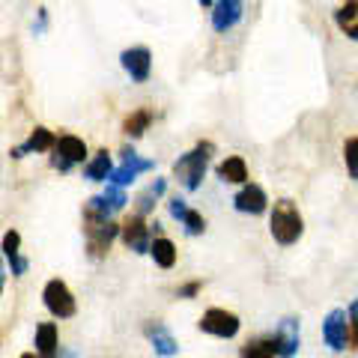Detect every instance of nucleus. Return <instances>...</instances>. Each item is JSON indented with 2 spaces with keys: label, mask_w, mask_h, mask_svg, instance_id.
Here are the masks:
<instances>
[{
  "label": "nucleus",
  "mask_w": 358,
  "mask_h": 358,
  "mask_svg": "<svg viewBox=\"0 0 358 358\" xmlns=\"http://www.w3.org/2000/svg\"><path fill=\"white\" fill-rule=\"evenodd\" d=\"M268 233H272V239L278 245H284V248H289V245H296L301 239L305 221H301V212L289 197H281L272 206V215H268Z\"/></svg>",
  "instance_id": "obj_1"
},
{
  "label": "nucleus",
  "mask_w": 358,
  "mask_h": 358,
  "mask_svg": "<svg viewBox=\"0 0 358 358\" xmlns=\"http://www.w3.org/2000/svg\"><path fill=\"white\" fill-rule=\"evenodd\" d=\"M215 152V143L212 141H200L192 152H185L182 159L173 162V176L176 182L185 188V192H197L200 182L206 176V167H209V159Z\"/></svg>",
  "instance_id": "obj_2"
},
{
  "label": "nucleus",
  "mask_w": 358,
  "mask_h": 358,
  "mask_svg": "<svg viewBox=\"0 0 358 358\" xmlns=\"http://www.w3.org/2000/svg\"><path fill=\"white\" fill-rule=\"evenodd\" d=\"M84 236H87V254L93 260H102L110 251V245L120 236V224H114V218H99L84 212Z\"/></svg>",
  "instance_id": "obj_3"
},
{
  "label": "nucleus",
  "mask_w": 358,
  "mask_h": 358,
  "mask_svg": "<svg viewBox=\"0 0 358 358\" xmlns=\"http://www.w3.org/2000/svg\"><path fill=\"white\" fill-rule=\"evenodd\" d=\"M197 329L203 334H212V338L230 341V338L239 334L242 320H239V313H233L227 308H206L203 317H200V322H197Z\"/></svg>",
  "instance_id": "obj_4"
},
{
  "label": "nucleus",
  "mask_w": 358,
  "mask_h": 358,
  "mask_svg": "<svg viewBox=\"0 0 358 358\" xmlns=\"http://www.w3.org/2000/svg\"><path fill=\"white\" fill-rule=\"evenodd\" d=\"M42 305L48 308V313L54 320H72L78 313V301L72 296V289L66 287L60 278H51L42 289Z\"/></svg>",
  "instance_id": "obj_5"
},
{
  "label": "nucleus",
  "mask_w": 358,
  "mask_h": 358,
  "mask_svg": "<svg viewBox=\"0 0 358 358\" xmlns=\"http://www.w3.org/2000/svg\"><path fill=\"white\" fill-rule=\"evenodd\" d=\"M87 162V143L78 134H63L57 138V147L51 150V167L57 173H69L75 164Z\"/></svg>",
  "instance_id": "obj_6"
},
{
  "label": "nucleus",
  "mask_w": 358,
  "mask_h": 358,
  "mask_svg": "<svg viewBox=\"0 0 358 358\" xmlns=\"http://www.w3.org/2000/svg\"><path fill=\"white\" fill-rule=\"evenodd\" d=\"M322 341H326L331 352L350 350V317H346L343 308H334L326 313V320H322Z\"/></svg>",
  "instance_id": "obj_7"
},
{
  "label": "nucleus",
  "mask_w": 358,
  "mask_h": 358,
  "mask_svg": "<svg viewBox=\"0 0 358 358\" xmlns=\"http://www.w3.org/2000/svg\"><path fill=\"white\" fill-rule=\"evenodd\" d=\"M272 346H275L278 358H296L299 346H301V322L296 317L278 320V326L272 331Z\"/></svg>",
  "instance_id": "obj_8"
},
{
  "label": "nucleus",
  "mask_w": 358,
  "mask_h": 358,
  "mask_svg": "<svg viewBox=\"0 0 358 358\" xmlns=\"http://www.w3.org/2000/svg\"><path fill=\"white\" fill-rule=\"evenodd\" d=\"M120 239H122V245H126L129 251H134V254H150V248H152V233H150V224L143 221V215H129L126 221L120 224Z\"/></svg>",
  "instance_id": "obj_9"
},
{
  "label": "nucleus",
  "mask_w": 358,
  "mask_h": 358,
  "mask_svg": "<svg viewBox=\"0 0 358 358\" xmlns=\"http://www.w3.org/2000/svg\"><path fill=\"white\" fill-rule=\"evenodd\" d=\"M120 159H122V164L117 167L114 173H110V185H120V188L122 185H131L141 173H147V171H152V167H155V162L141 159V155L134 152L131 147H122L120 150Z\"/></svg>",
  "instance_id": "obj_10"
},
{
  "label": "nucleus",
  "mask_w": 358,
  "mask_h": 358,
  "mask_svg": "<svg viewBox=\"0 0 358 358\" xmlns=\"http://www.w3.org/2000/svg\"><path fill=\"white\" fill-rule=\"evenodd\" d=\"M129 203V194L122 192L120 185H108L102 194L90 197L84 203V212H90V215H99V218H114L120 209H126Z\"/></svg>",
  "instance_id": "obj_11"
},
{
  "label": "nucleus",
  "mask_w": 358,
  "mask_h": 358,
  "mask_svg": "<svg viewBox=\"0 0 358 358\" xmlns=\"http://www.w3.org/2000/svg\"><path fill=\"white\" fill-rule=\"evenodd\" d=\"M120 63L126 75L131 78L134 84H143L150 81V72H152V51L147 45H134V48H126L120 54Z\"/></svg>",
  "instance_id": "obj_12"
},
{
  "label": "nucleus",
  "mask_w": 358,
  "mask_h": 358,
  "mask_svg": "<svg viewBox=\"0 0 358 358\" xmlns=\"http://www.w3.org/2000/svg\"><path fill=\"white\" fill-rule=\"evenodd\" d=\"M143 338L150 341V346L155 350V355H159V358H173L179 352V343L171 334V329H167L164 322H159V320H147V322H143Z\"/></svg>",
  "instance_id": "obj_13"
},
{
  "label": "nucleus",
  "mask_w": 358,
  "mask_h": 358,
  "mask_svg": "<svg viewBox=\"0 0 358 358\" xmlns=\"http://www.w3.org/2000/svg\"><path fill=\"white\" fill-rule=\"evenodd\" d=\"M245 15V3L242 0H215V6H212V30L215 33H230L233 27L242 21Z\"/></svg>",
  "instance_id": "obj_14"
},
{
  "label": "nucleus",
  "mask_w": 358,
  "mask_h": 358,
  "mask_svg": "<svg viewBox=\"0 0 358 358\" xmlns=\"http://www.w3.org/2000/svg\"><path fill=\"white\" fill-rule=\"evenodd\" d=\"M233 206H236V212H242V215H263V212L268 209L266 188L257 185V182L242 185L236 192V197H233Z\"/></svg>",
  "instance_id": "obj_15"
},
{
  "label": "nucleus",
  "mask_w": 358,
  "mask_h": 358,
  "mask_svg": "<svg viewBox=\"0 0 358 358\" xmlns=\"http://www.w3.org/2000/svg\"><path fill=\"white\" fill-rule=\"evenodd\" d=\"M33 346H36L39 358H60V329H57V322H39L36 334H33Z\"/></svg>",
  "instance_id": "obj_16"
},
{
  "label": "nucleus",
  "mask_w": 358,
  "mask_h": 358,
  "mask_svg": "<svg viewBox=\"0 0 358 358\" xmlns=\"http://www.w3.org/2000/svg\"><path fill=\"white\" fill-rule=\"evenodd\" d=\"M54 147H57V138H54V131H48L45 126H36V129L30 131V138L21 143V147L9 150V155H13V159H24V152H51Z\"/></svg>",
  "instance_id": "obj_17"
},
{
  "label": "nucleus",
  "mask_w": 358,
  "mask_h": 358,
  "mask_svg": "<svg viewBox=\"0 0 358 358\" xmlns=\"http://www.w3.org/2000/svg\"><path fill=\"white\" fill-rule=\"evenodd\" d=\"M215 173L221 182H227V185H248V164H245L242 155H227V159L215 167Z\"/></svg>",
  "instance_id": "obj_18"
},
{
  "label": "nucleus",
  "mask_w": 358,
  "mask_h": 358,
  "mask_svg": "<svg viewBox=\"0 0 358 358\" xmlns=\"http://www.w3.org/2000/svg\"><path fill=\"white\" fill-rule=\"evenodd\" d=\"M110 173H114V162H110L108 150H99L84 167V179H90V182H105V179H110Z\"/></svg>",
  "instance_id": "obj_19"
},
{
  "label": "nucleus",
  "mask_w": 358,
  "mask_h": 358,
  "mask_svg": "<svg viewBox=\"0 0 358 358\" xmlns=\"http://www.w3.org/2000/svg\"><path fill=\"white\" fill-rule=\"evenodd\" d=\"M152 120H155V114H152L150 108H138L134 114H129L126 120H122V134H129V138L138 141L141 134L152 126Z\"/></svg>",
  "instance_id": "obj_20"
},
{
  "label": "nucleus",
  "mask_w": 358,
  "mask_h": 358,
  "mask_svg": "<svg viewBox=\"0 0 358 358\" xmlns=\"http://www.w3.org/2000/svg\"><path fill=\"white\" fill-rule=\"evenodd\" d=\"M150 254H152V260H155V266H159V268H173L176 266V245L167 236L152 239Z\"/></svg>",
  "instance_id": "obj_21"
},
{
  "label": "nucleus",
  "mask_w": 358,
  "mask_h": 358,
  "mask_svg": "<svg viewBox=\"0 0 358 358\" xmlns=\"http://www.w3.org/2000/svg\"><path fill=\"white\" fill-rule=\"evenodd\" d=\"M239 358H278L272 338H251L239 346Z\"/></svg>",
  "instance_id": "obj_22"
},
{
  "label": "nucleus",
  "mask_w": 358,
  "mask_h": 358,
  "mask_svg": "<svg viewBox=\"0 0 358 358\" xmlns=\"http://www.w3.org/2000/svg\"><path fill=\"white\" fill-rule=\"evenodd\" d=\"M334 21H338V27H350L358 21V0H346V3H341L338 9H334Z\"/></svg>",
  "instance_id": "obj_23"
},
{
  "label": "nucleus",
  "mask_w": 358,
  "mask_h": 358,
  "mask_svg": "<svg viewBox=\"0 0 358 358\" xmlns=\"http://www.w3.org/2000/svg\"><path fill=\"white\" fill-rule=\"evenodd\" d=\"M343 164H346V173L358 179V134L355 138H346L343 143Z\"/></svg>",
  "instance_id": "obj_24"
},
{
  "label": "nucleus",
  "mask_w": 358,
  "mask_h": 358,
  "mask_svg": "<svg viewBox=\"0 0 358 358\" xmlns=\"http://www.w3.org/2000/svg\"><path fill=\"white\" fill-rule=\"evenodd\" d=\"M0 251H3V257L9 263H13L15 257H21V233L18 230H6L3 242H0Z\"/></svg>",
  "instance_id": "obj_25"
},
{
  "label": "nucleus",
  "mask_w": 358,
  "mask_h": 358,
  "mask_svg": "<svg viewBox=\"0 0 358 358\" xmlns=\"http://www.w3.org/2000/svg\"><path fill=\"white\" fill-rule=\"evenodd\" d=\"M182 227L188 236H200V233H206V218L197 209H188V215L182 218Z\"/></svg>",
  "instance_id": "obj_26"
},
{
  "label": "nucleus",
  "mask_w": 358,
  "mask_h": 358,
  "mask_svg": "<svg viewBox=\"0 0 358 358\" xmlns=\"http://www.w3.org/2000/svg\"><path fill=\"white\" fill-rule=\"evenodd\" d=\"M346 317H350V350L358 352V299H352L350 310H346Z\"/></svg>",
  "instance_id": "obj_27"
},
{
  "label": "nucleus",
  "mask_w": 358,
  "mask_h": 358,
  "mask_svg": "<svg viewBox=\"0 0 358 358\" xmlns=\"http://www.w3.org/2000/svg\"><path fill=\"white\" fill-rule=\"evenodd\" d=\"M155 200H159V194L152 192H143L141 197H138V206H134V212H138V215H147V212H152V206H155Z\"/></svg>",
  "instance_id": "obj_28"
},
{
  "label": "nucleus",
  "mask_w": 358,
  "mask_h": 358,
  "mask_svg": "<svg viewBox=\"0 0 358 358\" xmlns=\"http://www.w3.org/2000/svg\"><path fill=\"white\" fill-rule=\"evenodd\" d=\"M167 209H171V215H173L179 224H182V218L188 215V203H185L182 197H171V200H167Z\"/></svg>",
  "instance_id": "obj_29"
},
{
  "label": "nucleus",
  "mask_w": 358,
  "mask_h": 358,
  "mask_svg": "<svg viewBox=\"0 0 358 358\" xmlns=\"http://www.w3.org/2000/svg\"><path fill=\"white\" fill-rule=\"evenodd\" d=\"M200 289H203V281H192V284H185V287H179V296L182 299H194Z\"/></svg>",
  "instance_id": "obj_30"
},
{
  "label": "nucleus",
  "mask_w": 358,
  "mask_h": 358,
  "mask_svg": "<svg viewBox=\"0 0 358 358\" xmlns=\"http://www.w3.org/2000/svg\"><path fill=\"white\" fill-rule=\"evenodd\" d=\"M45 27H48V9H36V21H33V30L45 33Z\"/></svg>",
  "instance_id": "obj_31"
},
{
  "label": "nucleus",
  "mask_w": 358,
  "mask_h": 358,
  "mask_svg": "<svg viewBox=\"0 0 358 358\" xmlns=\"http://www.w3.org/2000/svg\"><path fill=\"white\" fill-rule=\"evenodd\" d=\"M343 33H346L350 39H355V42H358V21H355V24H350V27H343Z\"/></svg>",
  "instance_id": "obj_32"
},
{
  "label": "nucleus",
  "mask_w": 358,
  "mask_h": 358,
  "mask_svg": "<svg viewBox=\"0 0 358 358\" xmlns=\"http://www.w3.org/2000/svg\"><path fill=\"white\" fill-rule=\"evenodd\" d=\"M197 3L203 6V9H212V6H215V0H197Z\"/></svg>",
  "instance_id": "obj_33"
},
{
  "label": "nucleus",
  "mask_w": 358,
  "mask_h": 358,
  "mask_svg": "<svg viewBox=\"0 0 358 358\" xmlns=\"http://www.w3.org/2000/svg\"><path fill=\"white\" fill-rule=\"evenodd\" d=\"M18 358H39L36 352H24V355H18Z\"/></svg>",
  "instance_id": "obj_34"
}]
</instances>
